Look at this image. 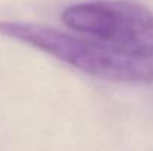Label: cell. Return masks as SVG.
Here are the masks:
<instances>
[{
    "label": "cell",
    "mask_w": 153,
    "mask_h": 151,
    "mask_svg": "<svg viewBox=\"0 0 153 151\" xmlns=\"http://www.w3.org/2000/svg\"><path fill=\"white\" fill-rule=\"evenodd\" d=\"M0 36L30 45L55 59L102 80L153 85V48H131L52 27L0 21Z\"/></svg>",
    "instance_id": "obj_1"
},
{
    "label": "cell",
    "mask_w": 153,
    "mask_h": 151,
    "mask_svg": "<svg viewBox=\"0 0 153 151\" xmlns=\"http://www.w3.org/2000/svg\"><path fill=\"white\" fill-rule=\"evenodd\" d=\"M61 19L74 33L131 48H153V12L131 0H94L64 9Z\"/></svg>",
    "instance_id": "obj_2"
}]
</instances>
